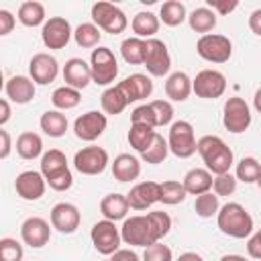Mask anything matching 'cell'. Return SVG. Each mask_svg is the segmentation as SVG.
Listing matches in <instances>:
<instances>
[{
    "mask_svg": "<svg viewBox=\"0 0 261 261\" xmlns=\"http://www.w3.org/2000/svg\"><path fill=\"white\" fill-rule=\"evenodd\" d=\"M202 161L206 163V169L214 175H222V173H228L230 165H232V151L230 147L216 135H204L198 145H196Z\"/></svg>",
    "mask_w": 261,
    "mask_h": 261,
    "instance_id": "1",
    "label": "cell"
},
{
    "mask_svg": "<svg viewBox=\"0 0 261 261\" xmlns=\"http://www.w3.org/2000/svg\"><path fill=\"white\" fill-rule=\"evenodd\" d=\"M216 222L218 228L232 239H245L253 232V216L239 202L224 204L216 214Z\"/></svg>",
    "mask_w": 261,
    "mask_h": 261,
    "instance_id": "2",
    "label": "cell"
},
{
    "mask_svg": "<svg viewBox=\"0 0 261 261\" xmlns=\"http://www.w3.org/2000/svg\"><path fill=\"white\" fill-rule=\"evenodd\" d=\"M90 69H92V82L98 86H108L118 75V63L114 53L108 47H98L90 55Z\"/></svg>",
    "mask_w": 261,
    "mask_h": 261,
    "instance_id": "3",
    "label": "cell"
},
{
    "mask_svg": "<svg viewBox=\"0 0 261 261\" xmlns=\"http://www.w3.org/2000/svg\"><path fill=\"white\" fill-rule=\"evenodd\" d=\"M167 145L169 151L179 157V159H188L192 157L198 149H196V137H194V126L188 120H175L169 128V137H167Z\"/></svg>",
    "mask_w": 261,
    "mask_h": 261,
    "instance_id": "4",
    "label": "cell"
},
{
    "mask_svg": "<svg viewBox=\"0 0 261 261\" xmlns=\"http://www.w3.org/2000/svg\"><path fill=\"white\" fill-rule=\"evenodd\" d=\"M92 20L98 29H102L110 35H118L128 27L126 14L110 2H96L92 6Z\"/></svg>",
    "mask_w": 261,
    "mask_h": 261,
    "instance_id": "5",
    "label": "cell"
},
{
    "mask_svg": "<svg viewBox=\"0 0 261 261\" xmlns=\"http://www.w3.org/2000/svg\"><path fill=\"white\" fill-rule=\"evenodd\" d=\"M196 51L202 59L210 61V63H224L230 59L232 55V43L228 37L224 35H202L196 43Z\"/></svg>",
    "mask_w": 261,
    "mask_h": 261,
    "instance_id": "6",
    "label": "cell"
},
{
    "mask_svg": "<svg viewBox=\"0 0 261 261\" xmlns=\"http://www.w3.org/2000/svg\"><path fill=\"white\" fill-rule=\"evenodd\" d=\"M222 124L228 133H234V135L245 133L251 126V108H249V104L239 96L228 98L224 102Z\"/></svg>",
    "mask_w": 261,
    "mask_h": 261,
    "instance_id": "7",
    "label": "cell"
},
{
    "mask_svg": "<svg viewBox=\"0 0 261 261\" xmlns=\"http://www.w3.org/2000/svg\"><path fill=\"white\" fill-rule=\"evenodd\" d=\"M143 65L155 77H163V75L169 73L171 57H169V51H167L163 41H159L155 37L145 41V61H143Z\"/></svg>",
    "mask_w": 261,
    "mask_h": 261,
    "instance_id": "8",
    "label": "cell"
},
{
    "mask_svg": "<svg viewBox=\"0 0 261 261\" xmlns=\"http://www.w3.org/2000/svg\"><path fill=\"white\" fill-rule=\"evenodd\" d=\"M90 237H92V243H94V247L100 255H114L120 247V241H122L120 230L116 228V224L112 220H106V218L98 220L92 226Z\"/></svg>",
    "mask_w": 261,
    "mask_h": 261,
    "instance_id": "9",
    "label": "cell"
},
{
    "mask_svg": "<svg viewBox=\"0 0 261 261\" xmlns=\"http://www.w3.org/2000/svg\"><path fill=\"white\" fill-rule=\"evenodd\" d=\"M224 90H226V77L216 69H202L192 82V92L204 100L220 98Z\"/></svg>",
    "mask_w": 261,
    "mask_h": 261,
    "instance_id": "10",
    "label": "cell"
},
{
    "mask_svg": "<svg viewBox=\"0 0 261 261\" xmlns=\"http://www.w3.org/2000/svg\"><path fill=\"white\" fill-rule=\"evenodd\" d=\"M120 237L126 245H133V247H149V245L155 243L149 220H147V214L124 218L122 228H120Z\"/></svg>",
    "mask_w": 261,
    "mask_h": 261,
    "instance_id": "11",
    "label": "cell"
},
{
    "mask_svg": "<svg viewBox=\"0 0 261 261\" xmlns=\"http://www.w3.org/2000/svg\"><path fill=\"white\" fill-rule=\"evenodd\" d=\"M73 165L82 175H98L108 165V153H106V149L96 147V145L84 147L75 153Z\"/></svg>",
    "mask_w": 261,
    "mask_h": 261,
    "instance_id": "12",
    "label": "cell"
},
{
    "mask_svg": "<svg viewBox=\"0 0 261 261\" xmlns=\"http://www.w3.org/2000/svg\"><path fill=\"white\" fill-rule=\"evenodd\" d=\"M71 35H73L71 24L63 16H51L49 20H45L41 31V37L47 49H63L69 43Z\"/></svg>",
    "mask_w": 261,
    "mask_h": 261,
    "instance_id": "13",
    "label": "cell"
},
{
    "mask_svg": "<svg viewBox=\"0 0 261 261\" xmlns=\"http://www.w3.org/2000/svg\"><path fill=\"white\" fill-rule=\"evenodd\" d=\"M106 124H108L106 114H102L98 110H88V112H84L82 116L75 118L73 133H75L77 139L92 143V141H96L106 130Z\"/></svg>",
    "mask_w": 261,
    "mask_h": 261,
    "instance_id": "14",
    "label": "cell"
},
{
    "mask_svg": "<svg viewBox=\"0 0 261 261\" xmlns=\"http://www.w3.org/2000/svg\"><path fill=\"white\" fill-rule=\"evenodd\" d=\"M29 73H31V80L35 84H41V86H47L51 84L57 73H59V65H57V59L49 53H35L29 61Z\"/></svg>",
    "mask_w": 261,
    "mask_h": 261,
    "instance_id": "15",
    "label": "cell"
},
{
    "mask_svg": "<svg viewBox=\"0 0 261 261\" xmlns=\"http://www.w3.org/2000/svg\"><path fill=\"white\" fill-rule=\"evenodd\" d=\"M82 220V214L77 210V206L69 204V202H59L51 208V226L57 228L61 234H71L77 230Z\"/></svg>",
    "mask_w": 261,
    "mask_h": 261,
    "instance_id": "16",
    "label": "cell"
},
{
    "mask_svg": "<svg viewBox=\"0 0 261 261\" xmlns=\"http://www.w3.org/2000/svg\"><path fill=\"white\" fill-rule=\"evenodd\" d=\"M20 237H22L24 245H29L33 249H41L51 239L49 222L45 218H41V216H29L20 226Z\"/></svg>",
    "mask_w": 261,
    "mask_h": 261,
    "instance_id": "17",
    "label": "cell"
},
{
    "mask_svg": "<svg viewBox=\"0 0 261 261\" xmlns=\"http://www.w3.org/2000/svg\"><path fill=\"white\" fill-rule=\"evenodd\" d=\"M45 186H47V181H45L43 173H41V171H33V169L18 173L16 179H14V190H16V194H18L22 200H29V202L39 200V198L45 194Z\"/></svg>",
    "mask_w": 261,
    "mask_h": 261,
    "instance_id": "18",
    "label": "cell"
},
{
    "mask_svg": "<svg viewBox=\"0 0 261 261\" xmlns=\"http://www.w3.org/2000/svg\"><path fill=\"white\" fill-rule=\"evenodd\" d=\"M116 86H118V90L122 92V96L126 98L128 104L145 100L153 94V82L145 73H133V75L124 77L122 82H118Z\"/></svg>",
    "mask_w": 261,
    "mask_h": 261,
    "instance_id": "19",
    "label": "cell"
},
{
    "mask_svg": "<svg viewBox=\"0 0 261 261\" xmlns=\"http://www.w3.org/2000/svg\"><path fill=\"white\" fill-rule=\"evenodd\" d=\"M128 206L133 210H147L155 202H159V184L157 181H141L130 188L126 194Z\"/></svg>",
    "mask_w": 261,
    "mask_h": 261,
    "instance_id": "20",
    "label": "cell"
},
{
    "mask_svg": "<svg viewBox=\"0 0 261 261\" xmlns=\"http://www.w3.org/2000/svg\"><path fill=\"white\" fill-rule=\"evenodd\" d=\"M63 80H65V86L75 88V90H84L92 82V69L84 59L71 57L63 65Z\"/></svg>",
    "mask_w": 261,
    "mask_h": 261,
    "instance_id": "21",
    "label": "cell"
},
{
    "mask_svg": "<svg viewBox=\"0 0 261 261\" xmlns=\"http://www.w3.org/2000/svg\"><path fill=\"white\" fill-rule=\"evenodd\" d=\"M6 98L14 104H29L35 98V82L27 75H14L4 86Z\"/></svg>",
    "mask_w": 261,
    "mask_h": 261,
    "instance_id": "22",
    "label": "cell"
},
{
    "mask_svg": "<svg viewBox=\"0 0 261 261\" xmlns=\"http://www.w3.org/2000/svg\"><path fill=\"white\" fill-rule=\"evenodd\" d=\"M212 181H214L212 173H210L208 169H204V167H194V169H190V171L184 175V179H181L186 192H188V194H194V196H202V194L210 192Z\"/></svg>",
    "mask_w": 261,
    "mask_h": 261,
    "instance_id": "23",
    "label": "cell"
},
{
    "mask_svg": "<svg viewBox=\"0 0 261 261\" xmlns=\"http://www.w3.org/2000/svg\"><path fill=\"white\" fill-rule=\"evenodd\" d=\"M141 173V163L137 157L128 155V153H120L118 157H114V163H112V175L116 181H133L137 179Z\"/></svg>",
    "mask_w": 261,
    "mask_h": 261,
    "instance_id": "24",
    "label": "cell"
},
{
    "mask_svg": "<svg viewBox=\"0 0 261 261\" xmlns=\"http://www.w3.org/2000/svg\"><path fill=\"white\" fill-rule=\"evenodd\" d=\"M128 200L124 194H106L100 202V212L106 220H122L126 218V212H128Z\"/></svg>",
    "mask_w": 261,
    "mask_h": 261,
    "instance_id": "25",
    "label": "cell"
},
{
    "mask_svg": "<svg viewBox=\"0 0 261 261\" xmlns=\"http://www.w3.org/2000/svg\"><path fill=\"white\" fill-rule=\"evenodd\" d=\"M190 92H192V80L188 77V73H184V71H173V73L167 77V82H165V94H167L169 100H173V102H184V100H188Z\"/></svg>",
    "mask_w": 261,
    "mask_h": 261,
    "instance_id": "26",
    "label": "cell"
},
{
    "mask_svg": "<svg viewBox=\"0 0 261 261\" xmlns=\"http://www.w3.org/2000/svg\"><path fill=\"white\" fill-rule=\"evenodd\" d=\"M133 33L139 37V39H153V35L159 31V16H155L153 12H137L133 16Z\"/></svg>",
    "mask_w": 261,
    "mask_h": 261,
    "instance_id": "27",
    "label": "cell"
},
{
    "mask_svg": "<svg viewBox=\"0 0 261 261\" xmlns=\"http://www.w3.org/2000/svg\"><path fill=\"white\" fill-rule=\"evenodd\" d=\"M43 151V141L37 133L33 130H24L18 135L16 139V153L22 157V159H37Z\"/></svg>",
    "mask_w": 261,
    "mask_h": 261,
    "instance_id": "28",
    "label": "cell"
},
{
    "mask_svg": "<svg viewBox=\"0 0 261 261\" xmlns=\"http://www.w3.org/2000/svg\"><path fill=\"white\" fill-rule=\"evenodd\" d=\"M188 22H190L192 31L210 35V31L216 27V12L210 10L208 6H200V8L192 10V14L188 16Z\"/></svg>",
    "mask_w": 261,
    "mask_h": 261,
    "instance_id": "29",
    "label": "cell"
},
{
    "mask_svg": "<svg viewBox=\"0 0 261 261\" xmlns=\"http://www.w3.org/2000/svg\"><path fill=\"white\" fill-rule=\"evenodd\" d=\"M39 124H41V130H43L45 135L57 139V137H63L65 130H67V116L61 114L59 110H47V112L41 116Z\"/></svg>",
    "mask_w": 261,
    "mask_h": 261,
    "instance_id": "30",
    "label": "cell"
},
{
    "mask_svg": "<svg viewBox=\"0 0 261 261\" xmlns=\"http://www.w3.org/2000/svg\"><path fill=\"white\" fill-rule=\"evenodd\" d=\"M186 18H188L186 6L179 0H167V2L161 4L159 20H163V24H167V27H179Z\"/></svg>",
    "mask_w": 261,
    "mask_h": 261,
    "instance_id": "31",
    "label": "cell"
},
{
    "mask_svg": "<svg viewBox=\"0 0 261 261\" xmlns=\"http://www.w3.org/2000/svg\"><path fill=\"white\" fill-rule=\"evenodd\" d=\"M155 135H157V133H155L151 126H145V124H130V130H128V143H130V147H133L135 151L145 153V151L151 147Z\"/></svg>",
    "mask_w": 261,
    "mask_h": 261,
    "instance_id": "32",
    "label": "cell"
},
{
    "mask_svg": "<svg viewBox=\"0 0 261 261\" xmlns=\"http://www.w3.org/2000/svg\"><path fill=\"white\" fill-rule=\"evenodd\" d=\"M18 20L24 27H39L45 20V6L41 2L29 0L18 6Z\"/></svg>",
    "mask_w": 261,
    "mask_h": 261,
    "instance_id": "33",
    "label": "cell"
},
{
    "mask_svg": "<svg viewBox=\"0 0 261 261\" xmlns=\"http://www.w3.org/2000/svg\"><path fill=\"white\" fill-rule=\"evenodd\" d=\"M122 59L130 65H141L145 61V41L139 37H128L120 45Z\"/></svg>",
    "mask_w": 261,
    "mask_h": 261,
    "instance_id": "34",
    "label": "cell"
},
{
    "mask_svg": "<svg viewBox=\"0 0 261 261\" xmlns=\"http://www.w3.org/2000/svg\"><path fill=\"white\" fill-rule=\"evenodd\" d=\"M100 102H102V110L106 112V114H120L126 106H128V102H126V98L122 96V92L118 90V86H112V88H106L104 90V94H102V98H100Z\"/></svg>",
    "mask_w": 261,
    "mask_h": 261,
    "instance_id": "35",
    "label": "cell"
},
{
    "mask_svg": "<svg viewBox=\"0 0 261 261\" xmlns=\"http://www.w3.org/2000/svg\"><path fill=\"white\" fill-rule=\"evenodd\" d=\"M186 188L181 181H175V179H167L163 184H159V202L167 204V206H173V204H179L184 202L186 198Z\"/></svg>",
    "mask_w": 261,
    "mask_h": 261,
    "instance_id": "36",
    "label": "cell"
},
{
    "mask_svg": "<svg viewBox=\"0 0 261 261\" xmlns=\"http://www.w3.org/2000/svg\"><path fill=\"white\" fill-rule=\"evenodd\" d=\"M100 37H102V33H100V29H98L94 22H82V24L73 31V39H75V43H77L82 49H92V47H96V45L100 43Z\"/></svg>",
    "mask_w": 261,
    "mask_h": 261,
    "instance_id": "37",
    "label": "cell"
},
{
    "mask_svg": "<svg viewBox=\"0 0 261 261\" xmlns=\"http://www.w3.org/2000/svg\"><path fill=\"white\" fill-rule=\"evenodd\" d=\"M82 96H80V90L75 88H69V86H61L57 88L53 94H51V102L57 110H69V108H75L80 104Z\"/></svg>",
    "mask_w": 261,
    "mask_h": 261,
    "instance_id": "38",
    "label": "cell"
},
{
    "mask_svg": "<svg viewBox=\"0 0 261 261\" xmlns=\"http://www.w3.org/2000/svg\"><path fill=\"white\" fill-rule=\"evenodd\" d=\"M61 169H67V159L65 155L59 151V149H49L43 157H41V173L43 177H51L53 173L61 171Z\"/></svg>",
    "mask_w": 261,
    "mask_h": 261,
    "instance_id": "39",
    "label": "cell"
},
{
    "mask_svg": "<svg viewBox=\"0 0 261 261\" xmlns=\"http://www.w3.org/2000/svg\"><path fill=\"white\" fill-rule=\"evenodd\" d=\"M147 220H149V226H151V232H153V239L155 243H159L171 228V216L163 210H155V212H149L147 214Z\"/></svg>",
    "mask_w": 261,
    "mask_h": 261,
    "instance_id": "40",
    "label": "cell"
},
{
    "mask_svg": "<svg viewBox=\"0 0 261 261\" xmlns=\"http://www.w3.org/2000/svg\"><path fill=\"white\" fill-rule=\"evenodd\" d=\"M261 175V163L255 157H243L237 163V179L243 184H253Z\"/></svg>",
    "mask_w": 261,
    "mask_h": 261,
    "instance_id": "41",
    "label": "cell"
},
{
    "mask_svg": "<svg viewBox=\"0 0 261 261\" xmlns=\"http://www.w3.org/2000/svg\"><path fill=\"white\" fill-rule=\"evenodd\" d=\"M167 153H169V145H167V141H165L161 135H155L151 147H149L145 153H141V157H143V161L157 165V163H163V161H165Z\"/></svg>",
    "mask_w": 261,
    "mask_h": 261,
    "instance_id": "42",
    "label": "cell"
},
{
    "mask_svg": "<svg viewBox=\"0 0 261 261\" xmlns=\"http://www.w3.org/2000/svg\"><path fill=\"white\" fill-rule=\"evenodd\" d=\"M194 210H196V214L202 216V218H210V216L218 214V210H220L218 196L212 194V192H206V194L198 196V198H196V204H194Z\"/></svg>",
    "mask_w": 261,
    "mask_h": 261,
    "instance_id": "43",
    "label": "cell"
},
{
    "mask_svg": "<svg viewBox=\"0 0 261 261\" xmlns=\"http://www.w3.org/2000/svg\"><path fill=\"white\" fill-rule=\"evenodd\" d=\"M22 245L16 239L4 237L0 239V261H22Z\"/></svg>",
    "mask_w": 261,
    "mask_h": 261,
    "instance_id": "44",
    "label": "cell"
},
{
    "mask_svg": "<svg viewBox=\"0 0 261 261\" xmlns=\"http://www.w3.org/2000/svg\"><path fill=\"white\" fill-rule=\"evenodd\" d=\"M130 124H145V126L155 128V126H157V120H155V112H153L151 104H141V106H137V108L130 112Z\"/></svg>",
    "mask_w": 261,
    "mask_h": 261,
    "instance_id": "45",
    "label": "cell"
},
{
    "mask_svg": "<svg viewBox=\"0 0 261 261\" xmlns=\"http://www.w3.org/2000/svg\"><path fill=\"white\" fill-rule=\"evenodd\" d=\"M143 261H173V253H171V249L167 245L153 243V245L145 247Z\"/></svg>",
    "mask_w": 261,
    "mask_h": 261,
    "instance_id": "46",
    "label": "cell"
},
{
    "mask_svg": "<svg viewBox=\"0 0 261 261\" xmlns=\"http://www.w3.org/2000/svg\"><path fill=\"white\" fill-rule=\"evenodd\" d=\"M151 108L155 112V120H157V126H167L173 118V106L171 102L167 100H153L151 102Z\"/></svg>",
    "mask_w": 261,
    "mask_h": 261,
    "instance_id": "47",
    "label": "cell"
},
{
    "mask_svg": "<svg viewBox=\"0 0 261 261\" xmlns=\"http://www.w3.org/2000/svg\"><path fill=\"white\" fill-rule=\"evenodd\" d=\"M237 181H239V179H237L234 175L222 173V175H216V177H214L212 190H214L216 196H230V194H234V190H237Z\"/></svg>",
    "mask_w": 261,
    "mask_h": 261,
    "instance_id": "48",
    "label": "cell"
},
{
    "mask_svg": "<svg viewBox=\"0 0 261 261\" xmlns=\"http://www.w3.org/2000/svg\"><path fill=\"white\" fill-rule=\"evenodd\" d=\"M45 181H47L49 188H53L55 192H65V190H69V188L73 186V175H71V171H69V167H67V169H61V171L53 173V175L47 177Z\"/></svg>",
    "mask_w": 261,
    "mask_h": 261,
    "instance_id": "49",
    "label": "cell"
},
{
    "mask_svg": "<svg viewBox=\"0 0 261 261\" xmlns=\"http://www.w3.org/2000/svg\"><path fill=\"white\" fill-rule=\"evenodd\" d=\"M239 6L237 0H208V8L216 10L218 14H228Z\"/></svg>",
    "mask_w": 261,
    "mask_h": 261,
    "instance_id": "50",
    "label": "cell"
},
{
    "mask_svg": "<svg viewBox=\"0 0 261 261\" xmlns=\"http://www.w3.org/2000/svg\"><path fill=\"white\" fill-rule=\"evenodd\" d=\"M247 253L253 259H261V232H255L247 241Z\"/></svg>",
    "mask_w": 261,
    "mask_h": 261,
    "instance_id": "51",
    "label": "cell"
},
{
    "mask_svg": "<svg viewBox=\"0 0 261 261\" xmlns=\"http://www.w3.org/2000/svg\"><path fill=\"white\" fill-rule=\"evenodd\" d=\"M14 16L8 10H0V35H8L14 29Z\"/></svg>",
    "mask_w": 261,
    "mask_h": 261,
    "instance_id": "52",
    "label": "cell"
},
{
    "mask_svg": "<svg viewBox=\"0 0 261 261\" xmlns=\"http://www.w3.org/2000/svg\"><path fill=\"white\" fill-rule=\"evenodd\" d=\"M112 261H139V255L130 249H118L112 255Z\"/></svg>",
    "mask_w": 261,
    "mask_h": 261,
    "instance_id": "53",
    "label": "cell"
},
{
    "mask_svg": "<svg viewBox=\"0 0 261 261\" xmlns=\"http://www.w3.org/2000/svg\"><path fill=\"white\" fill-rule=\"evenodd\" d=\"M249 29L261 37V8L259 10H253L251 16H249Z\"/></svg>",
    "mask_w": 261,
    "mask_h": 261,
    "instance_id": "54",
    "label": "cell"
},
{
    "mask_svg": "<svg viewBox=\"0 0 261 261\" xmlns=\"http://www.w3.org/2000/svg\"><path fill=\"white\" fill-rule=\"evenodd\" d=\"M0 139H2V147H0V159H6L10 153V135L8 130L0 128Z\"/></svg>",
    "mask_w": 261,
    "mask_h": 261,
    "instance_id": "55",
    "label": "cell"
},
{
    "mask_svg": "<svg viewBox=\"0 0 261 261\" xmlns=\"http://www.w3.org/2000/svg\"><path fill=\"white\" fill-rule=\"evenodd\" d=\"M8 120H10V104L4 98V100H0V124L4 126Z\"/></svg>",
    "mask_w": 261,
    "mask_h": 261,
    "instance_id": "56",
    "label": "cell"
},
{
    "mask_svg": "<svg viewBox=\"0 0 261 261\" xmlns=\"http://www.w3.org/2000/svg\"><path fill=\"white\" fill-rule=\"evenodd\" d=\"M175 261H204L202 259V255H198V253H192V251H188V253H181Z\"/></svg>",
    "mask_w": 261,
    "mask_h": 261,
    "instance_id": "57",
    "label": "cell"
},
{
    "mask_svg": "<svg viewBox=\"0 0 261 261\" xmlns=\"http://www.w3.org/2000/svg\"><path fill=\"white\" fill-rule=\"evenodd\" d=\"M220 261H247L243 255H222Z\"/></svg>",
    "mask_w": 261,
    "mask_h": 261,
    "instance_id": "58",
    "label": "cell"
},
{
    "mask_svg": "<svg viewBox=\"0 0 261 261\" xmlns=\"http://www.w3.org/2000/svg\"><path fill=\"white\" fill-rule=\"evenodd\" d=\"M253 104H255V110L261 112V88L255 92V98H253Z\"/></svg>",
    "mask_w": 261,
    "mask_h": 261,
    "instance_id": "59",
    "label": "cell"
},
{
    "mask_svg": "<svg viewBox=\"0 0 261 261\" xmlns=\"http://www.w3.org/2000/svg\"><path fill=\"white\" fill-rule=\"evenodd\" d=\"M257 186H259V190H261V175H259V179H257Z\"/></svg>",
    "mask_w": 261,
    "mask_h": 261,
    "instance_id": "60",
    "label": "cell"
},
{
    "mask_svg": "<svg viewBox=\"0 0 261 261\" xmlns=\"http://www.w3.org/2000/svg\"><path fill=\"white\" fill-rule=\"evenodd\" d=\"M106 261H112V259H106Z\"/></svg>",
    "mask_w": 261,
    "mask_h": 261,
    "instance_id": "61",
    "label": "cell"
},
{
    "mask_svg": "<svg viewBox=\"0 0 261 261\" xmlns=\"http://www.w3.org/2000/svg\"><path fill=\"white\" fill-rule=\"evenodd\" d=\"M259 232H261V230H259Z\"/></svg>",
    "mask_w": 261,
    "mask_h": 261,
    "instance_id": "62",
    "label": "cell"
}]
</instances>
